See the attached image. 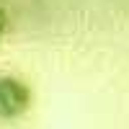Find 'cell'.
<instances>
[{"mask_svg": "<svg viewBox=\"0 0 129 129\" xmlns=\"http://www.w3.org/2000/svg\"><path fill=\"white\" fill-rule=\"evenodd\" d=\"M31 109V90L18 78H0V119H18Z\"/></svg>", "mask_w": 129, "mask_h": 129, "instance_id": "cell-1", "label": "cell"}, {"mask_svg": "<svg viewBox=\"0 0 129 129\" xmlns=\"http://www.w3.org/2000/svg\"><path fill=\"white\" fill-rule=\"evenodd\" d=\"M5 28H8V13H5V8H0V36L5 34Z\"/></svg>", "mask_w": 129, "mask_h": 129, "instance_id": "cell-2", "label": "cell"}]
</instances>
